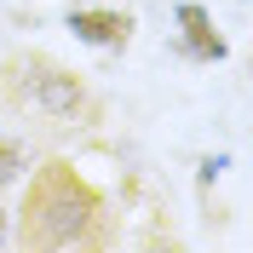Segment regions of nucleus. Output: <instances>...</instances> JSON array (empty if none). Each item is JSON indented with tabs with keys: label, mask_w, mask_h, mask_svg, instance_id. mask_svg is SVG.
I'll return each instance as SVG.
<instances>
[{
	"label": "nucleus",
	"mask_w": 253,
	"mask_h": 253,
	"mask_svg": "<svg viewBox=\"0 0 253 253\" xmlns=\"http://www.w3.org/2000/svg\"><path fill=\"white\" fill-rule=\"evenodd\" d=\"M92 213V196L63 161H52L46 173L35 178L29 190V207H23V236L29 242H46V248H69L81 242V219Z\"/></svg>",
	"instance_id": "1"
},
{
	"label": "nucleus",
	"mask_w": 253,
	"mask_h": 253,
	"mask_svg": "<svg viewBox=\"0 0 253 253\" xmlns=\"http://www.w3.org/2000/svg\"><path fill=\"white\" fill-rule=\"evenodd\" d=\"M12 75H17V104H29V110L52 115V121H75L81 104H86L81 81L69 75V69H58V63H46V58L12 63Z\"/></svg>",
	"instance_id": "2"
},
{
	"label": "nucleus",
	"mask_w": 253,
	"mask_h": 253,
	"mask_svg": "<svg viewBox=\"0 0 253 253\" xmlns=\"http://www.w3.org/2000/svg\"><path fill=\"white\" fill-rule=\"evenodd\" d=\"M69 29H75L86 46H126V41H132V17L110 12V6H75V12H69Z\"/></svg>",
	"instance_id": "3"
},
{
	"label": "nucleus",
	"mask_w": 253,
	"mask_h": 253,
	"mask_svg": "<svg viewBox=\"0 0 253 253\" xmlns=\"http://www.w3.org/2000/svg\"><path fill=\"white\" fill-rule=\"evenodd\" d=\"M178 23H184V41H190V52H196V58H224V41L213 35V17L196 6V0H184V6H178Z\"/></svg>",
	"instance_id": "4"
},
{
	"label": "nucleus",
	"mask_w": 253,
	"mask_h": 253,
	"mask_svg": "<svg viewBox=\"0 0 253 253\" xmlns=\"http://www.w3.org/2000/svg\"><path fill=\"white\" fill-rule=\"evenodd\" d=\"M17 167H23V144L0 138V184H6V178H17Z\"/></svg>",
	"instance_id": "5"
},
{
	"label": "nucleus",
	"mask_w": 253,
	"mask_h": 253,
	"mask_svg": "<svg viewBox=\"0 0 253 253\" xmlns=\"http://www.w3.org/2000/svg\"><path fill=\"white\" fill-rule=\"evenodd\" d=\"M0 242H6V224H0Z\"/></svg>",
	"instance_id": "6"
}]
</instances>
